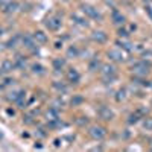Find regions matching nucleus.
Returning <instances> with one entry per match:
<instances>
[{
	"label": "nucleus",
	"mask_w": 152,
	"mask_h": 152,
	"mask_svg": "<svg viewBox=\"0 0 152 152\" xmlns=\"http://www.w3.org/2000/svg\"><path fill=\"white\" fill-rule=\"evenodd\" d=\"M149 67H151V62H145V61H140L137 62V64L132 66V73L135 76H146L149 73Z\"/></svg>",
	"instance_id": "f257e3e1"
},
{
	"label": "nucleus",
	"mask_w": 152,
	"mask_h": 152,
	"mask_svg": "<svg viewBox=\"0 0 152 152\" xmlns=\"http://www.w3.org/2000/svg\"><path fill=\"white\" fill-rule=\"evenodd\" d=\"M90 135L94 138V140H102V138H105V135H107V131H105V128H102V126H91Z\"/></svg>",
	"instance_id": "f03ea898"
},
{
	"label": "nucleus",
	"mask_w": 152,
	"mask_h": 152,
	"mask_svg": "<svg viewBox=\"0 0 152 152\" xmlns=\"http://www.w3.org/2000/svg\"><path fill=\"white\" fill-rule=\"evenodd\" d=\"M21 43H23L24 47L29 49V50H34L35 46H37V41L34 40V37L29 35V34H26V35H23V37H21Z\"/></svg>",
	"instance_id": "7ed1b4c3"
},
{
	"label": "nucleus",
	"mask_w": 152,
	"mask_h": 152,
	"mask_svg": "<svg viewBox=\"0 0 152 152\" xmlns=\"http://www.w3.org/2000/svg\"><path fill=\"white\" fill-rule=\"evenodd\" d=\"M46 26H47V29H50V31H56V29H59V26H61V21H59L58 17H49V18L46 20Z\"/></svg>",
	"instance_id": "20e7f679"
},
{
	"label": "nucleus",
	"mask_w": 152,
	"mask_h": 152,
	"mask_svg": "<svg viewBox=\"0 0 152 152\" xmlns=\"http://www.w3.org/2000/svg\"><path fill=\"white\" fill-rule=\"evenodd\" d=\"M14 69H15L14 61H11V59H5V61L2 62V66H0V73H11Z\"/></svg>",
	"instance_id": "39448f33"
},
{
	"label": "nucleus",
	"mask_w": 152,
	"mask_h": 152,
	"mask_svg": "<svg viewBox=\"0 0 152 152\" xmlns=\"http://www.w3.org/2000/svg\"><path fill=\"white\" fill-rule=\"evenodd\" d=\"M97 113H99L100 119H104V120H111V119L114 117V113H113L108 107H100Z\"/></svg>",
	"instance_id": "423d86ee"
},
{
	"label": "nucleus",
	"mask_w": 152,
	"mask_h": 152,
	"mask_svg": "<svg viewBox=\"0 0 152 152\" xmlns=\"http://www.w3.org/2000/svg\"><path fill=\"white\" fill-rule=\"evenodd\" d=\"M82 12H84V14H87V15H90L91 18H100L97 9H94V8L90 6V5H84V6H82Z\"/></svg>",
	"instance_id": "0eeeda50"
},
{
	"label": "nucleus",
	"mask_w": 152,
	"mask_h": 152,
	"mask_svg": "<svg viewBox=\"0 0 152 152\" xmlns=\"http://www.w3.org/2000/svg\"><path fill=\"white\" fill-rule=\"evenodd\" d=\"M67 79L73 84H78L79 79H81V75L78 73V70H75V69H70L69 73H67Z\"/></svg>",
	"instance_id": "6e6552de"
},
{
	"label": "nucleus",
	"mask_w": 152,
	"mask_h": 152,
	"mask_svg": "<svg viewBox=\"0 0 152 152\" xmlns=\"http://www.w3.org/2000/svg\"><path fill=\"white\" fill-rule=\"evenodd\" d=\"M32 37H34V40L37 41V44H38V43H40V44L47 43V37H46V34H44V32H41V31H37Z\"/></svg>",
	"instance_id": "1a4fd4ad"
},
{
	"label": "nucleus",
	"mask_w": 152,
	"mask_h": 152,
	"mask_svg": "<svg viewBox=\"0 0 152 152\" xmlns=\"http://www.w3.org/2000/svg\"><path fill=\"white\" fill-rule=\"evenodd\" d=\"M91 38H93L94 41H97V43H105V41H107V34L97 31V32H93Z\"/></svg>",
	"instance_id": "9d476101"
},
{
	"label": "nucleus",
	"mask_w": 152,
	"mask_h": 152,
	"mask_svg": "<svg viewBox=\"0 0 152 152\" xmlns=\"http://www.w3.org/2000/svg\"><path fill=\"white\" fill-rule=\"evenodd\" d=\"M108 56L111 58V59H114V61H123L125 58H123V53L122 52H119V50H110L108 52Z\"/></svg>",
	"instance_id": "9b49d317"
},
{
	"label": "nucleus",
	"mask_w": 152,
	"mask_h": 152,
	"mask_svg": "<svg viewBox=\"0 0 152 152\" xmlns=\"http://www.w3.org/2000/svg\"><path fill=\"white\" fill-rule=\"evenodd\" d=\"M52 64H53V69H55L56 72H59L62 67L66 66V59H62V58H56V59H53Z\"/></svg>",
	"instance_id": "f8f14e48"
},
{
	"label": "nucleus",
	"mask_w": 152,
	"mask_h": 152,
	"mask_svg": "<svg viewBox=\"0 0 152 152\" xmlns=\"http://www.w3.org/2000/svg\"><path fill=\"white\" fill-rule=\"evenodd\" d=\"M14 64H15V67H18V69H21V70H23L24 67H26V59H24L23 56H20V55H18V56L15 58V61H14Z\"/></svg>",
	"instance_id": "ddd939ff"
},
{
	"label": "nucleus",
	"mask_w": 152,
	"mask_h": 152,
	"mask_svg": "<svg viewBox=\"0 0 152 152\" xmlns=\"http://www.w3.org/2000/svg\"><path fill=\"white\" fill-rule=\"evenodd\" d=\"M113 21L116 23V24H120V23H123V21H125V18H123V15H122V14H119L117 11H114V12H113Z\"/></svg>",
	"instance_id": "4468645a"
},
{
	"label": "nucleus",
	"mask_w": 152,
	"mask_h": 152,
	"mask_svg": "<svg viewBox=\"0 0 152 152\" xmlns=\"http://www.w3.org/2000/svg\"><path fill=\"white\" fill-rule=\"evenodd\" d=\"M31 69H32V73L35 75H44V67L41 64H34Z\"/></svg>",
	"instance_id": "2eb2a0df"
},
{
	"label": "nucleus",
	"mask_w": 152,
	"mask_h": 152,
	"mask_svg": "<svg viewBox=\"0 0 152 152\" xmlns=\"http://www.w3.org/2000/svg\"><path fill=\"white\" fill-rule=\"evenodd\" d=\"M53 87L56 88L58 91H62V93L67 91V85H66L64 82H53Z\"/></svg>",
	"instance_id": "dca6fc26"
},
{
	"label": "nucleus",
	"mask_w": 152,
	"mask_h": 152,
	"mask_svg": "<svg viewBox=\"0 0 152 152\" xmlns=\"http://www.w3.org/2000/svg\"><path fill=\"white\" fill-rule=\"evenodd\" d=\"M100 66V61L97 59V58H93L91 59V62H90V66H88V69H90L91 72H94V70H97V67Z\"/></svg>",
	"instance_id": "f3484780"
},
{
	"label": "nucleus",
	"mask_w": 152,
	"mask_h": 152,
	"mask_svg": "<svg viewBox=\"0 0 152 152\" xmlns=\"http://www.w3.org/2000/svg\"><path fill=\"white\" fill-rule=\"evenodd\" d=\"M18 38H20L18 35H15L14 38H11V40L8 41V44H6V47H8V49H12V47H15V46H17V43H18Z\"/></svg>",
	"instance_id": "a211bd4d"
},
{
	"label": "nucleus",
	"mask_w": 152,
	"mask_h": 152,
	"mask_svg": "<svg viewBox=\"0 0 152 152\" xmlns=\"http://www.w3.org/2000/svg\"><path fill=\"white\" fill-rule=\"evenodd\" d=\"M84 102V97L82 96H73V99H72V105L73 107H78V105H81Z\"/></svg>",
	"instance_id": "6ab92c4d"
},
{
	"label": "nucleus",
	"mask_w": 152,
	"mask_h": 152,
	"mask_svg": "<svg viewBox=\"0 0 152 152\" xmlns=\"http://www.w3.org/2000/svg\"><path fill=\"white\" fill-rule=\"evenodd\" d=\"M143 126H145V129H146V131H152V117H148V119H145V122H143Z\"/></svg>",
	"instance_id": "aec40b11"
},
{
	"label": "nucleus",
	"mask_w": 152,
	"mask_h": 152,
	"mask_svg": "<svg viewBox=\"0 0 152 152\" xmlns=\"http://www.w3.org/2000/svg\"><path fill=\"white\" fill-rule=\"evenodd\" d=\"M72 18L73 20H76V23H78V24H81V26H87V21L84 20V18H81V17H78V15H72Z\"/></svg>",
	"instance_id": "412c9836"
},
{
	"label": "nucleus",
	"mask_w": 152,
	"mask_h": 152,
	"mask_svg": "<svg viewBox=\"0 0 152 152\" xmlns=\"http://www.w3.org/2000/svg\"><path fill=\"white\" fill-rule=\"evenodd\" d=\"M116 99L119 100V102H120V100H125V99H126V91H125V90H119Z\"/></svg>",
	"instance_id": "4be33fe9"
},
{
	"label": "nucleus",
	"mask_w": 152,
	"mask_h": 152,
	"mask_svg": "<svg viewBox=\"0 0 152 152\" xmlns=\"http://www.w3.org/2000/svg\"><path fill=\"white\" fill-rule=\"evenodd\" d=\"M138 120V113H135V114H131V116H129V119H128V122L129 123H135Z\"/></svg>",
	"instance_id": "5701e85b"
},
{
	"label": "nucleus",
	"mask_w": 152,
	"mask_h": 152,
	"mask_svg": "<svg viewBox=\"0 0 152 152\" xmlns=\"http://www.w3.org/2000/svg\"><path fill=\"white\" fill-rule=\"evenodd\" d=\"M69 56H78V49H76V47H70L69 49Z\"/></svg>",
	"instance_id": "b1692460"
},
{
	"label": "nucleus",
	"mask_w": 152,
	"mask_h": 152,
	"mask_svg": "<svg viewBox=\"0 0 152 152\" xmlns=\"http://www.w3.org/2000/svg\"><path fill=\"white\" fill-rule=\"evenodd\" d=\"M120 47H123V49H126V50H132V47H131V44L129 43H122V41H119L117 43Z\"/></svg>",
	"instance_id": "393cba45"
},
{
	"label": "nucleus",
	"mask_w": 152,
	"mask_h": 152,
	"mask_svg": "<svg viewBox=\"0 0 152 152\" xmlns=\"http://www.w3.org/2000/svg\"><path fill=\"white\" fill-rule=\"evenodd\" d=\"M78 123H79V125H87L88 120H87V117H81V120H78Z\"/></svg>",
	"instance_id": "a878e982"
},
{
	"label": "nucleus",
	"mask_w": 152,
	"mask_h": 152,
	"mask_svg": "<svg viewBox=\"0 0 152 152\" xmlns=\"http://www.w3.org/2000/svg\"><path fill=\"white\" fill-rule=\"evenodd\" d=\"M148 12H149V15L152 17V8H148Z\"/></svg>",
	"instance_id": "bb28decb"
},
{
	"label": "nucleus",
	"mask_w": 152,
	"mask_h": 152,
	"mask_svg": "<svg viewBox=\"0 0 152 152\" xmlns=\"http://www.w3.org/2000/svg\"><path fill=\"white\" fill-rule=\"evenodd\" d=\"M0 35H3V28L0 26Z\"/></svg>",
	"instance_id": "cd10ccee"
},
{
	"label": "nucleus",
	"mask_w": 152,
	"mask_h": 152,
	"mask_svg": "<svg viewBox=\"0 0 152 152\" xmlns=\"http://www.w3.org/2000/svg\"><path fill=\"white\" fill-rule=\"evenodd\" d=\"M0 50H2V44H0Z\"/></svg>",
	"instance_id": "c85d7f7f"
}]
</instances>
